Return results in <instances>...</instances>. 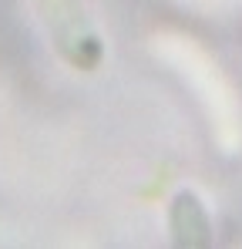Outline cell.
Masks as SVG:
<instances>
[{
    "instance_id": "1",
    "label": "cell",
    "mask_w": 242,
    "mask_h": 249,
    "mask_svg": "<svg viewBox=\"0 0 242 249\" xmlns=\"http://www.w3.org/2000/svg\"><path fill=\"white\" fill-rule=\"evenodd\" d=\"M37 17L54 44V51L78 71H94L101 64L104 44L87 20L81 0H34Z\"/></svg>"
}]
</instances>
